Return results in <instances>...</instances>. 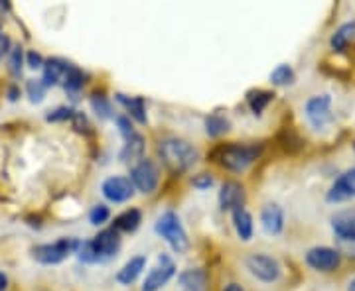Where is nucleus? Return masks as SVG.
Returning <instances> with one entry per match:
<instances>
[{
	"label": "nucleus",
	"mask_w": 355,
	"mask_h": 291,
	"mask_svg": "<svg viewBox=\"0 0 355 291\" xmlns=\"http://www.w3.org/2000/svg\"><path fill=\"white\" fill-rule=\"evenodd\" d=\"M263 153V144H254V142H229L221 144L211 152L214 162L221 165L223 169L233 171V173H241L249 165H253Z\"/></svg>",
	"instance_id": "1"
},
{
	"label": "nucleus",
	"mask_w": 355,
	"mask_h": 291,
	"mask_svg": "<svg viewBox=\"0 0 355 291\" xmlns=\"http://www.w3.org/2000/svg\"><path fill=\"white\" fill-rule=\"evenodd\" d=\"M121 250V234L114 228H105L91 241L81 242L79 246V260L85 264H103L109 262Z\"/></svg>",
	"instance_id": "2"
},
{
	"label": "nucleus",
	"mask_w": 355,
	"mask_h": 291,
	"mask_svg": "<svg viewBox=\"0 0 355 291\" xmlns=\"http://www.w3.org/2000/svg\"><path fill=\"white\" fill-rule=\"evenodd\" d=\"M158 156L164 165L174 173H184L196 165L200 153L190 142L180 138H166L158 146Z\"/></svg>",
	"instance_id": "3"
},
{
	"label": "nucleus",
	"mask_w": 355,
	"mask_h": 291,
	"mask_svg": "<svg viewBox=\"0 0 355 291\" xmlns=\"http://www.w3.org/2000/svg\"><path fill=\"white\" fill-rule=\"evenodd\" d=\"M79 246H81V242L76 238H60L51 244H40L36 248H32V256L36 262L44 264V266H55V264H62L65 258H69L73 252H77Z\"/></svg>",
	"instance_id": "4"
},
{
	"label": "nucleus",
	"mask_w": 355,
	"mask_h": 291,
	"mask_svg": "<svg viewBox=\"0 0 355 291\" xmlns=\"http://www.w3.org/2000/svg\"><path fill=\"white\" fill-rule=\"evenodd\" d=\"M156 232L172 246V250L176 254L186 252L188 246H190L188 234H186V230H184L182 223H180V216L174 211H166L164 215L158 218Z\"/></svg>",
	"instance_id": "5"
},
{
	"label": "nucleus",
	"mask_w": 355,
	"mask_h": 291,
	"mask_svg": "<svg viewBox=\"0 0 355 291\" xmlns=\"http://www.w3.org/2000/svg\"><path fill=\"white\" fill-rule=\"evenodd\" d=\"M245 266L254 279H259L263 283H275V281H279L280 274H282L279 260L265 252L251 254L245 260Z\"/></svg>",
	"instance_id": "6"
},
{
	"label": "nucleus",
	"mask_w": 355,
	"mask_h": 291,
	"mask_svg": "<svg viewBox=\"0 0 355 291\" xmlns=\"http://www.w3.org/2000/svg\"><path fill=\"white\" fill-rule=\"evenodd\" d=\"M130 181H132V185L140 193H144V195L154 193L156 187H158V183H160V169H158V165L154 164L153 160L142 158L139 164L132 165V169H130Z\"/></svg>",
	"instance_id": "7"
},
{
	"label": "nucleus",
	"mask_w": 355,
	"mask_h": 291,
	"mask_svg": "<svg viewBox=\"0 0 355 291\" xmlns=\"http://www.w3.org/2000/svg\"><path fill=\"white\" fill-rule=\"evenodd\" d=\"M304 262L314 272H336L342 264V252L330 246H314L304 254Z\"/></svg>",
	"instance_id": "8"
},
{
	"label": "nucleus",
	"mask_w": 355,
	"mask_h": 291,
	"mask_svg": "<svg viewBox=\"0 0 355 291\" xmlns=\"http://www.w3.org/2000/svg\"><path fill=\"white\" fill-rule=\"evenodd\" d=\"M176 274V264L170 256L162 254L158 258V264L148 272V276L142 283V291H158L160 288H164L166 283L172 279V276Z\"/></svg>",
	"instance_id": "9"
},
{
	"label": "nucleus",
	"mask_w": 355,
	"mask_h": 291,
	"mask_svg": "<svg viewBox=\"0 0 355 291\" xmlns=\"http://www.w3.org/2000/svg\"><path fill=\"white\" fill-rule=\"evenodd\" d=\"M306 118L312 126L320 130L331 120V97L330 95H316L306 102Z\"/></svg>",
	"instance_id": "10"
},
{
	"label": "nucleus",
	"mask_w": 355,
	"mask_h": 291,
	"mask_svg": "<svg viewBox=\"0 0 355 291\" xmlns=\"http://www.w3.org/2000/svg\"><path fill=\"white\" fill-rule=\"evenodd\" d=\"M101 191L103 197H105L107 201L125 203L135 195V185H132V181L128 178L113 176V178H107L103 181Z\"/></svg>",
	"instance_id": "11"
},
{
	"label": "nucleus",
	"mask_w": 355,
	"mask_h": 291,
	"mask_svg": "<svg viewBox=\"0 0 355 291\" xmlns=\"http://www.w3.org/2000/svg\"><path fill=\"white\" fill-rule=\"evenodd\" d=\"M245 205V187L237 181H225L219 189V207L221 211H239Z\"/></svg>",
	"instance_id": "12"
},
{
	"label": "nucleus",
	"mask_w": 355,
	"mask_h": 291,
	"mask_svg": "<svg viewBox=\"0 0 355 291\" xmlns=\"http://www.w3.org/2000/svg\"><path fill=\"white\" fill-rule=\"evenodd\" d=\"M355 197V167L347 169L343 176L334 181V185L328 191L326 199L330 203H342Z\"/></svg>",
	"instance_id": "13"
},
{
	"label": "nucleus",
	"mask_w": 355,
	"mask_h": 291,
	"mask_svg": "<svg viewBox=\"0 0 355 291\" xmlns=\"http://www.w3.org/2000/svg\"><path fill=\"white\" fill-rule=\"evenodd\" d=\"M73 65L67 64L65 59L60 57H51L48 62H44V85L46 87H53V85H64L65 77L69 73Z\"/></svg>",
	"instance_id": "14"
},
{
	"label": "nucleus",
	"mask_w": 355,
	"mask_h": 291,
	"mask_svg": "<svg viewBox=\"0 0 355 291\" xmlns=\"http://www.w3.org/2000/svg\"><path fill=\"white\" fill-rule=\"evenodd\" d=\"M331 228L338 236V241L345 244L349 242L355 246V213H338L331 216Z\"/></svg>",
	"instance_id": "15"
},
{
	"label": "nucleus",
	"mask_w": 355,
	"mask_h": 291,
	"mask_svg": "<svg viewBox=\"0 0 355 291\" xmlns=\"http://www.w3.org/2000/svg\"><path fill=\"white\" fill-rule=\"evenodd\" d=\"M261 223L268 234H280L284 228V211L277 203H268L261 211Z\"/></svg>",
	"instance_id": "16"
},
{
	"label": "nucleus",
	"mask_w": 355,
	"mask_h": 291,
	"mask_svg": "<svg viewBox=\"0 0 355 291\" xmlns=\"http://www.w3.org/2000/svg\"><path fill=\"white\" fill-rule=\"evenodd\" d=\"M178 279L186 291H209V276L202 267H190L182 272Z\"/></svg>",
	"instance_id": "17"
},
{
	"label": "nucleus",
	"mask_w": 355,
	"mask_h": 291,
	"mask_svg": "<svg viewBox=\"0 0 355 291\" xmlns=\"http://www.w3.org/2000/svg\"><path fill=\"white\" fill-rule=\"evenodd\" d=\"M144 267H146V256H135V258H130L127 264L119 270L116 281L121 285H130V283H135L139 279Z\"/></svg>",
	"instance_id": "18"
},
{
	"label": "nucleus",
	"mask_w": 355,
	"mask_h": 291,
	"mask_svg": "<svg viewBox=\"0 0 355 291\" xmlns=\"http://www.w3.org/2000/svg\"><path fill=\"white\" fill-rule=\"evenodd\" d=\"M116 101L128 111V118H135L140 124H146V104L142 97H128L123 93H116Z\"/></svg>",
	"instance_id": "19"
},
{
	"label": "nucleus",
	"mask_w": 355,
	"mask_h": 291,
	"mask_svg": "<svg viewBox=\"0 0 355 291\" xmlns=\"http://www.w3.org/2000/svg\"><path fill=\"white\" fill-rule=\"evenodd\" d=\"M142 153H144V138L137 132V134L125 138V146L119 153V158H121V162L128 164V162H135V160H142Z\"/></svg>",
	"instance_id": "20"
},
{
	"label": "nucleus",
	"mask_w": 355,
	"mask_h": 291,
	"mask_svg": "<svg viewBox=\"0 0 355 291\" xmlns=\"http://www.w3.org/2000/svg\"><path fill=\"white\" fill-rule=\"evenodd\" d=\"M233 227L243 242H249L253 238V216L247 209H239L233 213Z\"/></svg>",
	"instance_id": "21"
},
{
	"label": "nucleus",
	"mask_w": 355,
	"mask_h": 291,
	"mask_svg": "<svg viewBox=\"0 0 355 291\" xmlns=\"http://www.w3.org/2000/svg\"><path fill=\"white\" fill-rule=\"evenodd\" d=\"M142 223V213L139 209H127L125 213H121L119 216H114L113 228L119 232H135Z\"/></svg>",
	"instance_id": "22"
},
{
	"label": "nucleus",
	"mask_w": 355,
	"mask_h": 291,
	"mask_svg": "<svg viewBox=\"0 0 355 291\" xmlns=\"http://www.w3.org/2000/svg\"><path fill=\"white\" fill-rule=\"evenodd\" d=\"M355 38V20L354 22H347V24L340 26L334 34H331L330 46L334 51H345L347 46L354 41Z\"/></svg>",
	"instance_id": "23"
},
{
	"label": "nucleus",
	"mask_w": 355,
	"mask_h": 291,
	"mask_svg": "<svg viewBox=\"0 0 355 291\" xmlns=\"http://www.w3.org/2000/svg\"><path fill=\"white\" fill-rule=\"evenodd\" d=\"M272 101H275V93L272 91L254 89L247 93V102H249L254 116H261V114L265 113V109Z\"/></svg>",
	"instance_id": "24"
},
{
	"label": "nucleus",
	"mask_w": 355,
	"mask_h": 291,
	"mask_svg": "<svg viewBox=\"0 0 355 291\" xmlns=\"http://www.w3.org/2000/svg\"><path fill=\"white\" fill-rule=\"evenodd\" d=\"M229 128H231V122H229L223 114L214 113L205 118V132H207V136H211V138L223 136L225 132H229Z\"/></svg>",
	"instance_id": "25"
},
{
	"label": "nucleus",
	"mask_w": 355,
	"mask_h": 291,
	"mask_svg": "<svg viewBox=\"0 0 355 291\" xmlns=\"http://www.w3.org/2000/svg\"><path fill=\"white\" fill-rule=\"evenodd\" d=\"M91 109L101 120H107V118L113 116V106H111V102L103 93H93L91 95Z\"/></svg>",
	"instance_id": "26"
},
{
	"label": "nucleus",
	"mask_w": 355,
	"mask_h": 291,
	"mask_svg": "<svg viewBox=\"0 0 355 291\" xmlns=\"http://www.w3.org/2000/svg\"><path fill=\"white\" fill-rule=\"evenodd\" d=\"M294 69L291 65L282 64L279 65L272 73H270V83L277 85V87H286V85H292L294 83Z\"/></svg>",
	"instance_id": "27"
},
{
	"label": "nucleus",
	"mask_w": 355,
	"mask_h": 291,
	"mask_svg": "<svg viewBox=\"0 0 355 291\" xmlns=\"http://www.w3.org/2000/svg\"><path fill=\"white\" fill-rule=\"evenodd\" d=\"M85 85V73L79 69V67H71L69 69V73H67V77H65L64 81V89L67 91V93H71V95H76L77 91L81 89Z\"/></svg>",
	"instance_id": "28"
},
{
	"label": "nucleus",
	"mask_w": 355,
	"mask_h": 291,
	"mask_svg": "<svg viewBox=\"0 0 355 291\" xmlns=\"http://www.w3.org/2000/svg\"><path fill=\"white\" fill-rule=\"evenodd\" d=\"M111 218V211L107 205H95L91 211H89V223L99 227V225H105L107 220Z\"/></svg>",
	"instance_id": "29"
},
{
	"label": "nucleus",
	"mask_w": 355,
	"mask_h": 291,
	"mask_svg": "<svg viewBox=\"0 0 355 291\" xmlns=\"http://www.w3.org/2000/svg\"><path fill=\"white\" fill-rule=\"evenodd\" d=\"M46 85H44V81H36V79H30L28 81V85H26V91H28V97H30V101L32 102H42L44 101V97H46Z\"/></svg>",
	"instance_id": "30"
},
{
	"label": "nucleus",
	"mask_w": 355,
	"mask_h": 291,
	"mask_svg": "<svg viewBox=\"0 0 355 291\" xmlns=\"http://www.w3.org/2000/svg\"><path fill=\"white\" fill-rule=\"evenodd\" d=\"M77 111H73L71 106H58L55 111H50L46 114L48 122H65V120H73Z\"/></svg>",
	"instance_id": "31"
},
{
	"label": "nucleus",
	"mask_w": 355,
	"mask_h": 291,
	"mask_svg": "<svg viewBox=\"0 0 355 291\" xmlns=\"http://www.w3.org/2000/svg\"><path fill=\"white\" fill-rule=\"evenodd\" d=\"M22 62H24V57H22V48H14L10 51V71H12L14 75H20L22 73Z\"/></svg>",
	"instance_id": "32"
},
{
	"label": "nucleus",
	"mask_w": 355,
	"mask_h": 291,
	"mask_svg": "<svg viewBox=\"0 0 355 291\" xmlns=\"http://www.w3.org/2000/svg\"><path fill=\"white\" fill-rule=\"evenodd\" d=\"M116 126H119V132H121V136H123V138H128V136L137 134V130L132 128L128 116H116Z\"/></svg>",
	"instance_id": "33"
},
{
	"label": "nucleus",
	"mask_w": 355,
	"mask_h": 291,
	"mask_svg": "<svg viewBox=\"0 0 355 291\" xmlns=\"http://www.w3.org/2000/svg\"><path fill=\"white\" fill-rule=\"evenodd\" d=\"M191 185L198 189H209L214 185V178L209 173H198L196 178L191 179Z\"/></svg>",
	"instance_id": "34"
},
{
	"label": "nucleus",
	"mask_w": 355,
	"mask_h": 291,
	"mask_svg": "<svg viewBox=\"0 0 355 291\" xmlns=\"http://www.w3.org/2000/svg\"><path fill=\"white\" fill-rule=\"evenodd\" d=\"M73 126L79 130V132H89V122H87V116L83 113H76V116H73Z\"/></svg>",
	"instance_id": "35"
},
{
	"label": "nucleus",
	"mask_w": 355,
	"mask_h": 291,
	"mask_svg": "<svg viewBox=\"0 0 355 291\" xmlns=\"http://www.w3.org/2000/svg\"><path fill=\"white\" fill-rule=\"evenodd\" d=\"M28 65L32 67V69H40V67H44V59H42V55H40L38 51H28Z\"/></svg>",
	"instance_id": "36"
},
{
	"label": "nucleus",
	"mask_w": 355,
	"mask_h": 291,
	"mask_svg": "<svg viewBox=\"0 0 355 291\" xmlns=\"http://www.w3.org/2000/svg\"><path fill=\"white\" fill-rule=\"evenodd\" d=\"M8 51H10V38L0 30V59H2Z\"/></svg>",
	"instance_id": "37"
},
{
	"label": "nucleus",
	"mask_w": 355,
	"mask_h": 291,
	"mask_svg": "<svg viewBox=\"0 0 355 291\" xmlns=\"http://www.w3.org/2000/svg\"><path fill=\"white\" fill-rule=\"evenodd\" d=\"M6 288H8V278H6V274L0 272V291H6Z\"/></svg>",
	"instance_id": "38"
},
{
	"label": "nucleus",
	"mask_w": 355,
	"mask_h": 291,
	"mask_svg": "<svg viewBox=\"0 0 355 291\" xmlns=\"http://www.w3.org/2000/svg\"><path fill=\"white\" fill-rule=\"evenodd\" d=\"M223 291H245V290H243L239 283H227V285L223 288Z\"/></svg>",
	"instance_id": "39"
},
{
	"label": "nucleus",
	"mask_w": 355,
	"mask_h": 291,
	"mask_svg": "<svg viewBox=\"0 0 355 291\" xmlns=\"http://www.w3.org/2000/svg\"><path fill=\"white\" fill-rule=\"evenodd\" d=\"M16 99H18V89L12 87V89H10V101H16Z\"/></svg>",
	"instance_id": "40"
},
{
	"label": "nucleus",
	"mask_w": 355,
	"mask_h": 291,
	"mask_svg": "<svg viewBox=\"0 0 355 291\" xmlns=\"http://www.w3.org/2000/svg\"><path fill=\"white\" fill-rule=\"evenodd\" d=\"M347 291H355V278L347 283Z\"/></svg>",
	"instance_id": "41"
},
{
	"label": "nucleus",
	"mask_w": 355,
	"mask_h": 291,
	"mask_svg": "<svg viewBox=\"0 0 355 291\" xmlns=\"http://www.w3.org/2000/svg\"><path fill=\"white\" fill-rule=\"evenodd\" d=\"M354 148H355V146H354Z\"/></svg>",
	"instance_id": "42"
}]
</instances>
